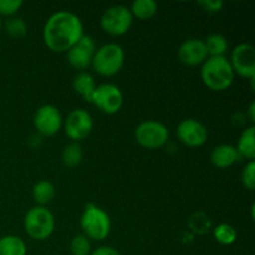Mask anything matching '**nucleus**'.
<instances>
[{"label":"nucleus","instance_id":"obj_1","mask_svg":"<svg viewBox=\"0 0 255 255\" xmlns=\"http://www.w3.org/2000/svg\"><path fill=\"white\" fill-rule=\"evenodd\" d=\"M84 35L81 19L70 11L52 14L42 30V39L46 47L57 54L69 51Z\"/></svg>","mask_w":255,"mask_h":255},{"label":"nucleus","instance_id":"obj_2","mask_svg":"<svg viewBox=\"0 0 255 255\" xmlns=\"http://www.w3.org/2000/svg\"><path fill=\"white\" fill-rule=\"evenodd\" d=\"M232 65L226 56H209L202 64L201 77L209 90L222 92L228 90L234 81Z\"/></svg>","mask_w":255,"mask_h":255},{"label":"nucleus","instance_id":"obj_3","mask_svg":"<svg viewBox=\"0 0 255 255\" xmlns=\"http://www.w3.org/2000/svg\"><path fill=\"white\" fill-rule=\"evenodd\" d=\"M84 236L89 239L101 242L109 237L111 232V219L106 211L95 203H87L80 219Z\"/></svg>","mask_w":255,"mask_h":255},{"label":"nucleus","instance_id":"obj_4","mask_svg":"<svg viewBox=\"0 0 255 255\" xmlns=\"http://www.w3.org/2000/svg\"><path fill=\"white\" fill-rule=\"evenodd\" d=\"M125 64V51L119 44L109 42L97 47L92 57L91 66L96 74L111 77L119 74Z\"/></svg>","mask_w":255,"mask_h":255},{"label":"nucleus","instance_id":"obj_5","mask_svg":"<svg viewBox=\"0 0 255 255\" xmlns=\"http://www.w3.org/2000/svg\"><path fill=\"white\" fill-rule=\"evenodd\" d=\"M24 228L27 236L34 241H46L54 233V214L46 207H32L24 218Z\"/></svg>","mask_w":255,"mask_h":255},{"label":"nucleus","instance_id":"obj_6","mask_svg":"<svg viewBox=\"0 0 255 255\" xmlns=\"http://www.w3.org/2000/svg\"><path fill=\"white\" fill-rule=\"evenodd\" d=\"M134 138L141 147L146 149H159L167 144L169 131L167 126L156 120L141 122L134 131Z\"/></svg>","mask_w":255,"mask_h":255},{"label":"nucleus","instance_id":"obj_7","mask_svg":"<svg viewBox=\"0 0 255 255\" xmlns=\"http://www.w3.org/2000/svg\"><path fill=\"white\" fill-rule=\"evenodd\" d=\"M133 24V16L129 7L114 5L105 10L100 19V26L110 36H122L127 34Z\"/></svg>","mask_w":255,"mask_h":255},{"label":"nucleus","instance_id":"obj_8","mask_svg":"<svg viewBox=\"0 0 255 255\" xmlns=\"http://www.w3.org/2000/svg\"><path fill=\"white\" fill-rule=\"evenodd\" d=\"M62 127L66 136L72 142L79 143L90 136L94 128V120L86 110L75 109L67 115Z\"/></svg>","mask_w":255,"mask_h":255},{"label":"nucleus","instance_id":"obj_9","mask_svg":"<svg viewBox=\"0 0 255 255\" xmlns=\"http://www.w3.org/2000/svg\"><path fill=\"white\" fill-rule=\"evenodd\" d=\"M64 120L60 110L54 105H42L34 115V126L42 137H52L62 128Z\"/></svg>","mask_w":255,"mask_h":255},{"label":"nucleus","instance_id":"obj_10","mask_svg":"<svg viewBox=\"0 0 255 255\" xmlns=\"http://www.w3.org/2000/svg\"><path fill=\"white\" fill-rule=\"evenodd\" d=\"M91 104L106 115H114L121 110L124 105V95L119 86L114 84H102L96 86L92 95Z\"/></svg>","mask_w":255,"mask_h":255},{"label":"nucleus","instance_id":"obj_11","mask_svg":"<svg viewBox=\"0 0 255 255\" xmlns=\"http://www.w3.org/2000/svg\"><path fill=\"white\" fill-rule=\"evenodd\" d=\"M177 136L183 144L191 148H198L208 141V129L199 120L186 119L179 122Z\"/></svg>","mask_w":255,"mask_h":255},{"label":"nucleus","instance_id":"obj_12","mask_svg":"<svg viewBox=\"0 0 255 255\" xmlns=\"http://www.w3.org/2000/svg\"><path fill=\"white\" fill-rule=\"evenodd\" d=\"M229 62L234 74L248 80L255 79V49L253 45H237L232 51Z\"/></svg>","mask_w":255,"mask_h":255},{"label":"nucleus","instance_id":"obj_13","mask_svg":"<svg viewBox=\"0 0 255 255\" xmlns=\"http://www.w3.org/2000/svg\"><path fill=\"white\" fill-rule=\"evenodd\" d=\"M96 42L90 35H84L69 51L66 52L67 61L74 69L85 71L91 66L92 57L96 51Z\"/></svg>","mask_w":255,"mask_h":255},{"label":"nucleus","instance_id":"obj_14","mask_svg":"<svg viewBox=\"0 0 255 255\" xmlns=\"http://www.w3.org/2000/svg\"><path fill=\"white\" fill-rule=\"evenodd\" d=\"M209 57L204 40L188 39L178 49L179 61L187 66H198L202 65Z\"/></svg>","mask_w":255,"mask_h":255},{"label":"nucleus","instance_id":"obj_15","mask_svg":"<svg viewBox=\"0 0 255 255\" xmlns=\"http://www.w3.org/2000/svg\"><path fill=\"white\" fill-rule=\"evenodd\" d=\"M239 159H241V156L236 147L232 144H219L211 153L212 164L221 169L229 168Z\"/></svg>","mask_w":255,"mask_h":255},{"label":"nucleus","instance_id":"obj_16","mask_svg":"<svg viewBox=\"0 0 255 255\" xmlns=\"http://www.w3.org/2000/svg\"><path fill=\"white\" fill-rule=\"evenodd\" d=\"M96 86L94 76L87 71H80L72 80V89L87 102H91Z\"/></svg>","mask_w":255,"mask_h":255},{"label":"nucleus","instance_id":"obj_17","mask_svg":"<svg viewBox=\"0 0 255 255\" xmlns=\"http://www.w3.org/2000/svg\"><path fill=\"white\" fill-rule=\"evenodd\" d=\"M237 151H238L241 158H246L248 161H254L255 158V127L251 126L242 132L241 137L237 144Z\"/></svg>","mask_w":255,"mask_h":255},{"label":"nucleus","instance_id":"obj_18","mask_svg":"<svg viewBox=\"0 0 255 255\" xmlns=\"http://www.w3.org/2000/svg\"><path fill=\"white\" fill-rule=\"evenodd\" d=\"M56 196V188L51 182L42 179L32 187V198L39 206L45 207Z\"/></svg>","mask_w":255,"mask_h":255},{"label":"nucleus","instance_id":"obj_19","mask_svg":"<svg viewBox=\"0 0 255 255\" xmlns=\"http://www.w3.org/2000/svg\"><path fill=\"white\" fill-rule=\"evenodd\" d=\"M27 247L24 239L16 236H4L0 238V255H26Z\"/></svg>","mask_w":255,"mask_h":255},{"label":"nucleus","instance_id":"obj_20","mask_svg":"<svg viewBox=\"0 0 255 255\" xmlns=\"http://www.w3.org/2000/svg\"><path fill=\"white\" fill-rule=\"evenodd\" d=\"M129 10L133 19L136 17L138 20H149L156 16L158 11V5L153 0H136L132 2Z\"/></svg>","mask_w":255,"mask_h":255},{"label":"nucleus","instance_id":"obj_21","mask_svg":"<svg viewBox=\"0 0 255 255\" xmlns=\"http://www.w3.org/2000/svg\"><path fill=\"white\" fill-rule=\"evenodd\" d=\"M82 158H84V152H82L81 146L76 142L67 144L61 153V161L67 168L77 167L82 162Z\"/></svg>","mask_w":255,"mask_h":255},{"label":"nucleus","instance_id":"obj_22","mask_svg":"<svg viewBox=\"0 0 255 255\" xmlns=\"http://www.w3.org/2000/svg\"><path fill=\"white\" fill-rule=\"evenodd\" d=\"M209 56H224L228 50V40L221 34H212L204 40Z\"/></svg>","mask_w":255,"mask_h":255},{"label":"nucleus","instance_id":"obj_23","mask_svg":"<svg viewBox=\"0 0 255 255\" xmlns=\"http://www.w3.org/2000/svg\"><path fill=\"white\" fill-rule=\"evenodd\" d=\"M213 236L216 241L222 246H231L237 241L236 228L228 223L218 224L213 229Z\"/></svg>","mask_w":255,"mask_h":255},{"label":"nucleus","instance_id":"obj_24","mask_svg":"<svg viewBox=\"0 0 255 255\" xmlns=\"http://www.w3.org/2000/svg\"><path fill=\"white\" fill-rule=\"evenodd\" d=\"M70 252L72 255H90L91 254V242L84 234H77L71 239Z\"/></svg>","mask_w":255,"mask_h":255},{"label":"nucleus","instance_id":"obj_25","mask_svg":"<svg viewBox=\"0 0 255 255\" xmlns=\"http://www.w3.org/2000/svg\"><path fill=\"white\" fill-rule=\"evenodd\" d=\"M5 30L9 34V36L14 39H20L25 36L27 32V24L21 19V17H10L5 24Z\"/></svg>","mask_w":255,"mask_h":255},{"label":"nucleus","instance_id":"obj_26","mask_svg":"<svg viewBox=\"0 0 255 255\" xmlns=\"http://www.w3.org/2000/svg\"><path fill=\"white\" fill-rule=\"evenodd\" d=\"M242 183L248 191L255 189V162L249 161L242 172Z\"/></svg>","mask_w":255,"mask_h":255},{"label":"nucleus","instance_id":"obj_27","mask_svg":"<svg viewBox=\"0 0 255 255\" xmlns=\"http://www.w3.org/2000/svg\"><path fill=\"white\" fill-rule=\"evenodd\" d=\"M24 5L22 0H0V16L12 17Z\"/></svg>","mask_w":255,"mask_h":255},{"label":"nucleus","instance_id":"obj_28","mask_svg":"<svg viewBox=\"0 0 255 255\" xmlns=\"http://www.w3.org/2000/svg\"><path fill=\"white\" fill-rule=\"evenodd\" d=\"M198 5L204 11L209 12V14H216L223 9L224 2L221 0H202L198 2Z\"/></svg>","mask_w":255,"mask_h":255},{"label":"nucleus","instance_id":"obj_29","mask_svg":"<svg viewBox=\"0 0 255 255\" xmlns=\"http://www.w3.org/2000/svg\"><path fill=\"white\" fill-rule=\"evenodd\" d=\"M90 255H121L116 248L110 246H102L91 252Z\"/></svg>","mask_w":255,"mask_h":255},{"label":"nucleus","instance_id":"obj_30","mask_svg":"<svg viewBox=\"0 0 255 255\" xmlns=\"http://www.w3.org/2000/svg\"><path fill=\"white\" fill-rule=\"evenodd\" d=\"M248 116H249V120H251L252 122L255 121V102H251V105H249L248 107Z\"/></svg>","mask_w":255,"mask_h":255},{"label":"nucleus","instance_id":"obj_31","mask_svg":"<svg viewBox=\"0 0 255 255\" xmlns=\"http://www.w3.org/2000/svg\"><path fill=\"white\" fill-rule=\"evenodd\" d=\"M2 26V21H1V16H0V29H1Z\"/></svg>","mask_w":255,"mask_h":255}]
</instances>
